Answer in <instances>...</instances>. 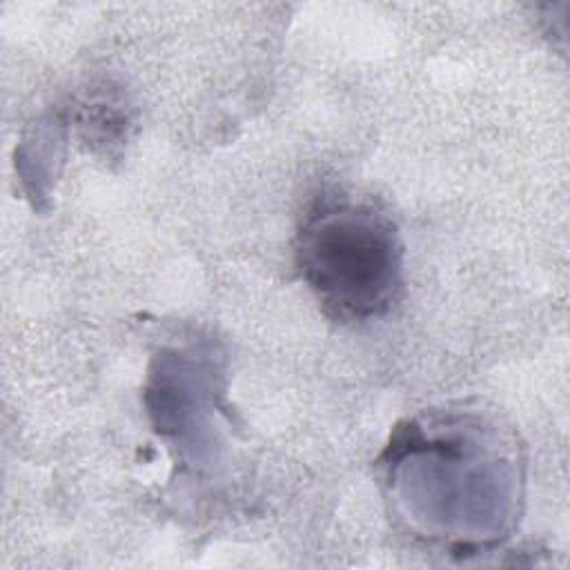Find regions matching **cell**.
Listing matches in <instances>:
<instances>
[{
	"instance_id": "obj_1",
	"label": "cell",
	"mask_w": 570,
	"mask_h": 570,
	"mask_svg": "<svg viewBox=\"0 0 570 570\" xmlns=\"http://www.w3.org/2000/svg\"><path fill=\"white\" fill-rule=\"evenodd\" d=\"M294 256L305 285L334 321L379 318L401 296V236L392 216L372 200L321 194L303 214Z\"/></svg>"
}]
</instances>
